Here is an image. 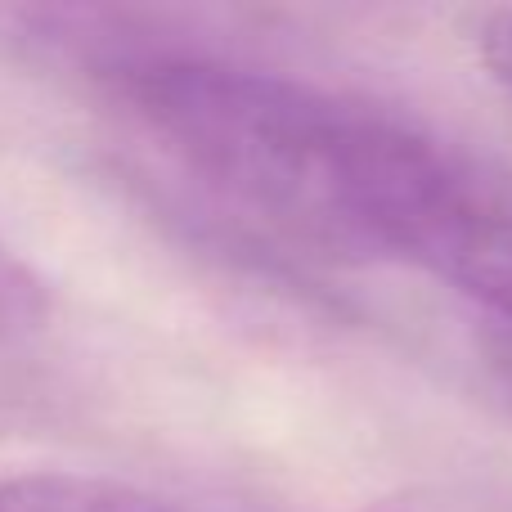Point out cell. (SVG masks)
I'll return each mask as SVG.
<instances>
[{
  "instance_id": "obj_7",
  "label": "cell",
  "mask_w": 512,
  "mask_h": 512,
  "mask_svg": "<svg viewBox=\"0 0 512 512\" xmlns=\"http://www.w3.org/2000/svg\"><path fill=\"white\" fill-rule=\"evenodd\" d=\"M486 364H490V378H495V387L504 391V400L512 405V333H508V328H495V333H490Z\"/></svg>"
},
{
  "instance_id": "obj_6",
  "label": "cell",
  "mask_w": 512,
  "mask_h": 512,
  "mask_svg": "<svg viewBox=\"0 0 512 512\" xmlns=\"http://www.w3.org/2000/svg\"><path fill=\"white\" fill-rule=\"evenodd\" d=\"M477 50H481L486 72L512 95V9H504V14H490L486 23H481Z\"/></svg>"
},
{
  "instance_id": "obj_2",
  "label": "cell",
  "mask_w": 512,
  "mask_h": 512,
  "mask_svg": "<svg viewBox=\"0 0 512 512\" xmlns=\"http://www.w3.org/2000/svg\"><path fill=\"white\" fill-rule=\"evenodd\" d=\"M396 261L450 283L512 333V167L432 131L396 234Z\"/></svg>"
},
{
  "instance_id": "obj_5",
  "label": "cell",
  "mask_w": 512,
  "mask_h": 512,
  "mask_svg": "<svg viewBox=\"0 0 512 512\" xmlns=\"http://www.w3.org/2000/svg\"><path fill=\"white\" fill-rule=\"evenodd\" d=\"M50 315V292L36 270L0 239V346H18Z\"/></svg>"
},
{
  "instance_id": "obj_3",
  "label": "cell",
  "mask_w": 512,
  "mask_h": 512,
  "mask_svg": "<svg viewBox=\"0 0 512 512\" xmlns=\"http://www.w3.org/2000/svg\"><path fill=\"white\" fill-rule=\"evenodd\" d=\"M0 512H189L185 504L90 472H18L0 481Z\"/></svg>"
},
{
  "instance_id": "obj_1",
  "label": "cell",
  "mask_w": 512,
  "mask_h": 512,
  "mask_svg": "<svg viewBox=\"0 0 512 512\" xmlns=\"http://www.w3.org/2000/svg\"><path fill=\"white\" fill-rule=\"evenodd\" d=\"M117 104L216 198L301 243L387 261L423 122L283 72L144 54L108 72Z\"/></svg>"
},
{
  "instance_id": "obj_4",
  "label": "cell",
  "mask_w": 512,
  "mask_h": 512,
  "mask_svg": "<svg viewBox=\"0 0 512 512\" xmlns=\"http://www.w3.org/2000/svg\"><path fill=\"white\" fill-rule=\"evenodd\" d=\"M364 512H512V490L486 481H418L378 495Z\"/></svg>"
}]
</instances>
